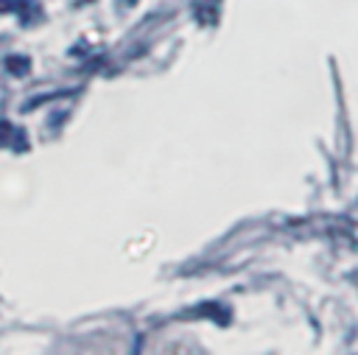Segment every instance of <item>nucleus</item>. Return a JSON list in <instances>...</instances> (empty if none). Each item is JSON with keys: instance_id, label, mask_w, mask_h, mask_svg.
Wrapping results in <instances>:
<instances>
[{"instance_id": "1", "label": "nucleus", "mask_w": 358, "mask_h": 355, "mask_svg": "<svg viewBox=\"0 0 358 355\" xmlns=\"http://www.w3.org/2000/svg\"><path fill=\"white\" fill-rule=\"evenodd\" d=\"M6 64H8V73H17V75H22L28 70V59H20V56H11Z\"/></svg>"}]
</instances>
